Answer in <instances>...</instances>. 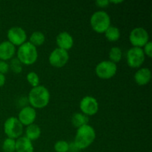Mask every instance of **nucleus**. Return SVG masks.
<instances>
[{
    "mask_svg": "<svg viewBox=\"0 0 152 152\" xmlns=\"http://www.w3.org/2000/svg\"><path fill=\"white\" fill-rule=\"evenodd\" d=\"M50 99V94L48 89L44 86L32 88L28 96L30 105L34 108L42 109L47 106Z\"/></svg>",
    "mask_w": 152,
    "mask_h": 152,
    "instance_id": "nucleus-1",
    "label": "nucleus"
},
{
    "mask_svg": "<svg viewBox=\"0 0 152 152\" xmlns=\"http://www.w3.org/2000/svg\"><path fill=\"white\" fill-rule=\"evenodd\" d=\"M95 138V129L91 125L86 124L77 129L74 143L79 150H85L94 142Z\"/></svg>",
    "mask_w": 152,
    "mask_h": 152,
    "instance_id": "nucleus-2",
    "label": "nucleus"
},
{
    "mask_svg": "<svg viewBox=\"0 0 152 152\" xmlns=\"http://www.w3.org/2000/svg\"><path fill=\"white\" fill-rule=\"evenodd\" d=\"M16 54L19 62L25 65H31L35 63L39 56L37 48L28 41L19 46Z\"/></svg>",
    "mask_w": 152,
    "mask_h": 152,
    "instance_id": "nucleus-3",
    "label": "nucleus"
},
{
    "mask_svg": "<svg viewBox=\"0 0 152 152\" xmlns=\"http://www.w3.org/2000/svg\"><path fill=\"white\" fill-rule=\"evenodd\" d=\"M111 16L104 10H97L91 15L90 25L92 29L98 34H104L111 26Z\"/></svg>",
    "mask_w": 152,
    "mask_h": 152,
    "instance_id": "nucleus-4",
    "label": "nucleus"
},
{
    "mask_svg": "<svg viewBox=\"0 0 152 152\" xmlns=\"http://www.w3.org/2000/svg\"><path fill=\"white\" fill-rule=\"evenodd\" d=\"M3 129L7 137L16 140L22 137L23 134L24 126L19 122L17 117H10L4 121Z\"/></svg>",
    "mask_w": 152,
    "mask_h": 152,
    "instance_id": "nucleus-5",
    "label": "nucleus"
},
{
    "mask_svg": "<svg viewBox=\"0 0 152 152\" xmlns=\"http://www.w3.org/2000/svg\"><path fill=\"white\" fill-rule=\"evenodd\" d=\"M117 71V64L110 60H104L99 62L95 68L96 75L102 80H109L116 75Z\"/></svg>",
    "mask_w": 152,
    "mask_h": 152,
    "instance_id": "nucleus-6",
    "label": "nucleus"
},
{
    "mask_svg": "<svg viewBox=\"0 0 152 152\" xmlns=\"http://www.w3.org/2000/svg\"><path fill=\"white\" fill-rule=\"evenodd\" d=\"M145 55L141 48L132 47L126 53V62L132 68H140L144 63Z\"/></svg>",
    "mask_w": 152,
    "mask_h": 152,
    "instance_id": "nucleus-7",
    "label": "nucleus"
},
{
    "mask_svg": "<svg viewBox=\"0 0 152 152\" xmlns=\"http://www.w3.org/2000/svg\"><path fill=\"white\" fill-rule=\"evenodd\" d=\"M129 41L133 47L142 48L149 42V34L144 28L137 27L130 32Z\"/></svg>",
    "mask_w": 152,
    "mask_h": 152,
    "instance_id": "nucleus-8",
    "label": "nucleus"
},
{
    "mask_svg": "<svg viewBox=\"0 0 152 152\" xmlns=\"http://www.w3.org/2000/svg\"><path fill=\"white\" fill-rule=\"evenodd\" d=\"M69 60V53L67 50L56 48L50 52L48 56L49 63L51 66L60 68L65 66Z\"/></svg>",
    "mask_w": 152,
    "mask_h": 152,
    "instance_id": "nucleus-9",
    "label": "nucleus"
},
{
    "mask_svg": "<svg viewBox=\"0 0 152 152\" xmlns=\"http://www.w3.org/2000/svg\"><path fill=\"white\" fill-rule=\"evenodd\" d=\"M7 41L16 46H20L27 42L28 36L24 28L19 26L11 27L7 32Z\"/></svg>",
    "mask_w": 152,
    "mask_h": 152,
    "instance_id": "nucleus-10",
    "label": "nucleus"
},
{
    "mask_svg": "<svg viewBox=\"0 0 152 152\" xmlns=\"http://www.w3.org/2000/svg\"><path fill=\"white\" fill-rule=\"evenodd\" d=\"M80 108L85 115L94 116L99 111V102L97 99L92 96H84L80 102Z\"/></svg>",
    "mask_w": 152,
    "mask_h": 152,
    "instance_id": "nucleus-11",
    "label": "nucleus"
},
{
    "mask_svg": "<svg viewBox=\"0 0 152 152\" xmlns=\"http://www.w3.org/2000/svg\"><path fill=\"white\" fill-rule=\"evenodd\" d=\"M18 120L23 126L33 124L37 119V111L31 105L24 106L18 114Z\"/></svg>",
    "mask_w": 152,
    "mask_h": 152,
    "instance_id": "nucleus-12",
    "label": "nucleus"
},
{
    "mask_svg": "<svg viewBox=\"0 0 152 152\" xmlns=\"http://www.w3.org/2000/svg\"><path fill=\"white\" fill-rule=\"evenodd\" d=\"M56 43L59 48L68 51L74 46V40L71 34L67 31H62L56 36Z\"/></svg>",
    "mask_w": 152,
    "mask_h": 152,
    "instance_id": "nucleus-13",
    "label": "nucleus"
},
{
    "mask_svg": "<svg viewBox=\"0 0 152 152\" xmlns=\"http://www.w3.org/2000/svg\"><path fill=\"white\" fill-rule=\"evenodd\" d=\"M16 53V47L9 41H3L0 43V60H10Z\"/></svg>",
    "mask_w": 152,
    "mask_h": 152,
    "instance_id": "nucleus-14",
    "label": "nucleus"
},
{
    "mask_svg": "<svg viewBox=\"0 0 152 152\" xmlns=\"http://www.w3.org/2000/svg\"><path fill=\"white\" fill-rule=\"evenodd\" d=\"M134 79L138 86H146L151 80V70L148 68H140L134 74Z\"/></svg>",
    "mask_w": 152,
    "mask_h": 152,
    "instance_id": "nucleus-15",
    "label": "nucleus"
},
{
    "mask_svg": "<svg viewBox=\"0 0 152 152\" xmlns=\"http://www.w3.org/2000/svg\"><path fill=\"white\" fill-rule=\"evenodd\" d=\"M16 152H34L33 142L25 136L20 137L16 140Z\"/></svg>",
    "mask_w": 152,
    "mask_h": 152,
    "instance_id": "nucleus-16",
    "label": "nucleus"
},
{
    "mask_svg": "<svg viewBox=\"0 0 152 152\" xmlns=\"http://www.w3.org/2000/svg\"><path fill=\"white\" fill-rule=\"evenodd\" d=\"M25 133V137H27L31 142H33V141H35L37 140H38L40 137V136H41V128L38 125L35 124V123H33V124L26 126Z\"/></svg>",
    "mask_w": 152,
    "mask_h": 152,
    "instance_id": "nucleus-17",
    "label": "nucleus"
},
{
    "mask_svg": "<svg viewBox=\"0 0 152 152\" xmlns=\"http://www.w3.org/2000/svg\"><path fill=\"white\" fill-rule=\"evenodd\" d=\"M88 117L83 114V113H75L73 114L72 117H71V123L74 127L77 128V129H79L86 124H88Z\"/></svg>",
    "mask_w": 152,
    "mask_h": 152,
    "instance_id": "nucleus-18",
    "label": "nucleus"
},
{
    "mask_svg": "<svg viewBox=\"0 0 152 152\" xmlns=\"http://www.w3.org/2000/svg\"><path fill=\"white\" fill-rule=\"evenodd\" d=\"M29 42L34 45L36 47L42 45L45 42V36L41 31H34L31 34L29 37Z\"/></svg>",
    "mask_w": 152,
    "mask_h": 152,
    "instance_id": "nucleus-19",
    "label": "nucleus"
},
{
    "mask_svg": "<svg viewBox=\"0 0 152 152\" xmlns=\"http://www.w3.org/2000/svg\"><path fill=\"white\" fill-rule=\"evenodd\" d=\"M105 37L109 42H117L120 38V31L117 27L111 26L105 31Z\"/></svg>",
    "mask_w": 152,
    "mask_h": 152,
    "instance_id": "nucleus-20",
    "label": "nucleus"
},
{
    "mask_svg": "<svg viewBox=\"0 0 152 152\" xmlns=\"http://www.w3.org/2000/svg\"><path fill=\"white\" fill-rule=\"evenodd\" d=\"M122 57H123V51L120 48L114 46L110 49L109 53H108V58L111 62L115 64L118 63L121 61Z\"/></svg>",
    "mask_w": 152,
    "mask_h": 152,
    "instance_id": "nucleus-21",
    "label": "nucleus"
},
{
    "mask_svg": "<svg viewBox=\"0 0 152 152\" xmlns=\"http://www.w3.org/2000/svg\"><path fill=\"white\" fill-rule=\"evenodd\" d=\"M1 148L4 152H15L16 151V140L7 137L3 141Z\"/></svg>",
    "mask_w": 152,
    "mask_h": 152,
    "instance_id": "nucleus-22",
    "label": "nucleus"
},
{
    "mask_svg": "<svg viewBox=\"0 0 152 152\" xmlns=\"http://www.w3.org/2000/svg\"><path fill=\"white\" fill-rule=\"evenodd\" d=\"M26 79L28 83H29L33 88L39 86V77L38 74L36 72H34V71H30L29 73H28V74H27L26 76Z\"/></svg>",
    "mask_w": 152,
    "mask_h": 152,
    "instance_id": "nucleus-23",
    "label": "nucleus"
},
{
    "mask_svg": "<svg viewBox=\"0 0 152 152\" xmlns=\"http://www.w3.org/2000/svg\"><path fill=\"white\" fill-rule=\"evenodd\" d=\"M9 66L12 71L15 74H19L22 71V64L19 62V60L16 57H13V59H10Z\"/></svg>",
    "mask_w": 152,
    "mask_h": 152,
    "instance_id": "nucleus-24",
    "label": "nucleus"
},
{
    "mask_svg": "<svg viewBox=\"0 0 152 152\" xmlns=\"http://www.w3.org/2000/svg\"><path fill=\"white\" fill-rule=\"evenodd\" d=\"M69 144L65 140H59L55 142L54 151L56 152H68L69 151Z\"/></svg>",
    "mask_w": 152,
    "mask_h": 152,
    "instance_id": "nucleus-25",
    "label": "nucleus"
},
{
    "mask_svg": "<svg viewBox=\"0 0 152 152\" xmlns=\"http://www.w3.org/2000/svg\"><path fill=\"white\" fill-rule=\"evenodd\" d=\"M144 53L148 58H151L152 56V42L151 41L148 42L143 48H142Z\"/></svg>",
    "mask_w": 152,
    "mask_h": 152,
    "instance_id": "nucleus-26",
    "label": "nucleus"
},
{
    "mask_svg": "<svg viewBox=\"0 0 152 152\" xmlns=\"http://www.w3.org/2000/svg\"><path fill=\"white\" fill-rule=\"evenodd\" d=\"M9 70H10L9 64L5 61L0 60V74H2L4 75L8 72Z\"/></svg>",
    "mask_w": 152,
    "mask_h": 152,
    "instance_id": "nucleus-27",
    "label": "nucleus"
},
{
    "mask_svg": "<svg viewBox=\"0 0 152 152\" xmlns=\"http://www.w3.org/2000/svg\"><path fill=\"white\" fill-rule=\"evenodd\" d=\"M95 3H96V6L99 7H106L109 5L110 1L108 0H97Z\"/></svg>",
    "mask_w": 152,
    "mask_h": 152,
    "instance_id": "nucleus-28",
    "label": "nucleus"
},
{
    "mask_svg": "<svg viewBox=\"0 0 152 152\" xmlns=\"http://www.w3.org/2000/svg\"><path fill=\"white\" fill-rule=\"evenodd\" d=\"M79 151L78 148H77L75 145H74V142L72 143L69 144V151L68 152H77Z\"/></svg>",
    "mask_w": 152,
    "mask_h": 152,
    "instance_id": "nucleus-29",
    "label": "nucleus"
},
{
    "mask_svg": "<svg viewBox=\"0 0 152 152\" xmlns=\"http://www.w3.org/2000/svg\"><path fill=\"white\" fill-rule=\"evenodd\" d=\"M6 78L5 76L2 74H0V88L2 87L4 84H5Z\"/></svg>",
    "mask_w": 152,
    "mask_h": 152,
    "instance_id": "nucleus-30",
    "label": "nucleus"
},
{
    "mask_svg": "<svg viewBox=\"0 0 152 152\" xmlns=\"http://www.w3.org/2000/svg\"><path fill=\"white\" fill-rule=\"evenodd\" d=\"M123 0H118V1H116V0H111L110 1V4L111 3H113V4H120V3H123Z\"/></svg>",
    "mask_w": 152,
    "mask_h": 152,
    "instance_id": "nucleus-31",
    "label": "nucleus"
}]
</instances>
